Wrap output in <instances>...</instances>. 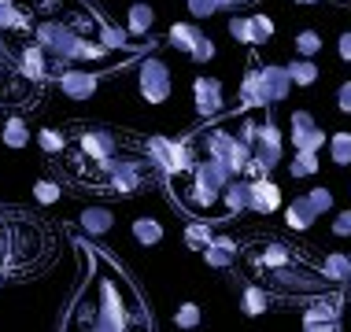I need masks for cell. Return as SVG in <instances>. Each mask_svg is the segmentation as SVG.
<instances>
[{
    "label": "cell",
    "mask_w": 351,
    "mask_h": 332,
    "mask_svg": "<svg viewBox=\"0 0 351 332\" xmlns=\"http://www.w3.org/2000/svg\"><path fill=\"white\" fill-rule=\"evenodd\" d=\"M74 248L82 251L85 266V284L78 296L71 299L67 318L60 321V329H89V332H134V329H152L148 303L137 292V284L130 281V273L111 259L97 244L74 240Z\"/></svg>",
    "instance_id": "obj_1"
},
{
    "label": "cell",
    "mask_w": 351,
    "mask_h": 332,
    "mask_svg": "<svg viewBox=\"0 0 351 332\" xmlns=\"http://www.w3.org/2000/svg\"><path fill=\"white\" fill-rule=\"evenodd\" d=\"M237 266L244 270V277L263 284L274 299H303L322 296V292L333 288V281L326 277L322 262H311L300 248L285 240H274V236H263V240H252L241 248V259Z\"/></svg>",
    "instance_id": "obj_2"
},
{
    "label": "cell",
    "mask_w": 351,
    "mask_h": 332,
    "mask_svg": "<svg viewBox=\"0 0 351 332\" xmlns=\"http://www.w3.org/2000/svg\"><path fill=\"white\" fill-rule=\"evenodd\" d=\"M267 103H241V111L207 122L189 137L196 155H211L222 166H230L237 177H263L267 170L259 163V140L263 129L270 126Z\"/></svg>",
    "instance_id": "obj_3"
},
{
    "label": "cell",
    "mask_w": 351,
    "mask_h": 332,
    "mask_svg": "<svg viewBox=\"0 0 351 332\" xmlns=\"http://www.w3.org/2000/svg\"><path fill=\"white\" fill-rule=\"evenodd\" d=\"M233 170L222 166L218 159L211 155H196L185 170H174L167 174V192L178 207L189 214V218H200V222H226V211H222V199H226V188L233 185Z\"/></svg>",
    "instance_id": "obj_4"
},
{
    "label": "cell",
    "mask_w": 351,
    "mask_h": 332,
    "mask_svg": "<svg viewBox=\"0 0 351 332\" xmlns=\"http://www.w3.org/2000/svg\"><path fill=\"white\" fill-rule=\"evenodd\" d=\"M52 255V229L34 214L0 207V281L41 270Z\"/></svg>",
    "instance_id": "obj_5"
},
{
    "label": "cell",
    "mask_w": 351,
    "mask_h": 332,
    "mask_svg": "<svg viewBox=\"0 0 351 332\" xmlns=\"http://www.w3.org/2000/svg\"><path fill=\"white\" fill-rule=\"evenodd\" d=\"M41 89L45 85L26 78L23 66L15 60V52L0 41V103H4V111H19V115L26 111L30 115L37 103H41Z\"/></svg>",
    "instance_id": "obj_6"
},
{
    "label": "cell",
    "mask_w": 351,
    "mask_h": 332,
    "mask_svg": "<svg viewBox=\"0 0 351 332\" xmlns=\"http://www.w3.org/2000/svg\"><path fill=\"white\" fill-rule=\"evenodd\" d=\"M340 314H344V288L333 284L329 292L307 299V310H303V329L307 332H333L340 329Z\"/></svg>",
    "instance_id": "obj_7"
},
{
    "label": "cell",
    "mask_w": 351,
    "mask_h": 332,
    "mask_svg": "<svg viewBox=\"0 0 351 332\" xmlns=\"http://www.w3.org/2000/svg\"><path fill=\"white\" fill-rule=\"evenodd\" d=\"M137 89H141V100L145 103H167L170 92H174V78H170L167 63L148 55L141 60V71H137Z\"/></svg>",
    "instance_id": "obj_8"
},
{
    "label": "cell",
    "mask_w": 351,
    "mask_h": 332,
    "mask_svg": "<svg viewBox=\"0 0 351 332\" xmlns=\"http://www.w3.org/2000/svg\"><path fill=\"white\" fill-rule=\"evenodd\" d=\"M15 60H19V66H23V74L30 81H37V85H49L56 74V63H52V55L41 49L37 41H30V37H23L19 41V49H15Z\"/></svg>",
    "instance_id": "obj_9"
},
{
    "label": "cell",
    "mask_w": 351,
    "mask_h": 332,
    "mask_svg": "<svg viewBox=\"0 0 351 332\" xmlns=\"http://www.w3.org/2000/svg\"><path fill=\"white\" fill-rule=\"evenodd\" d=\"M148 151H152V159L163 166V174L185 170L196 159V151H193L189 140H170V137H148Z\"/></svg>",
    "instance_id": "obj_10"
},
{
    "label": "cell",
    "mask_w": 351,
    "mask_h": 332,
    "mask_svg": "<svg viewBox=\"0 0 351 332\" xmlns=\"http://www.w3.org/2000/svg\"><path fill=\"white\" fill-rule=\"evenodd\" d=\"M281 203H285V196H281V185L274 181L270 174H263V177H252L248 181V211L255 214H274V211H281Z\"/></svg>",
    "instance_id": "obj_11"
},
{
    "label": "cell",
    "mask_w": 351,
    "mask_h": 332,
    "mask_svg": "<svg viewBox=\"0 0 351 332\" xmlns=\"http://www.w3.org/2000/svg\"><path fill=\"white\" fill-rule=\"evenodd\" d=\"M100 85L97 71H82V66H67V71L56 74V89L63 92L67 100H89Z\"/></svg>",
    "instance_id": "obj_12"
},
{
    "label": "cell",
    "mask_w": 351,
    "mask_h": 332,
    "mask_svg": "<svg viewBox=\"0 0 351 332\" xmlns=\"http://www.w3.org/2000/svg\"><path fill=\"white\" fill-rule=\"evenodd\" d=\"M193 103H196V115L200 118H218V111H222V103H226L222 81L200 74V78L193 81Z\"/></svg>",
    "instance_id": "obj_13"
},
{
    "label": "cell",
    "mask_w": 351,
    "mask_h": 332,
    "mask_svg": "<svg viewBox=\"0 0 351 332\" xmlns=\"http://www.w3.org/2000/svg\"><path fill=\"white\" fill-rule=\"evenodd\" d=\"M259 78H263V103H281L285 97H289L296 85H292L289 78V66H274V63H263L259 66Z\"/></svg>",
    "instance_id": "obj_14"
},
{
    "label": "cell",
    "mask_w": 351,
    "mask_h": 332,
    "mask_svg": "<svg viewBox=\"0 0 351 332\" xmlns=\"http://www.w3.org/2000/svg\"><path fill=\"white\" fill-rule=\"evenodd\" d=\"M318 218H322V211L315 207L311 192H300V196H292V203H285V225L292 233H307Z\"/></svg>",
    "instance_id": "obj_15"
},
{
    "label": "cell",
    "mask_w": 351,
    "mask_h": 332,
    "mask_svg": "<svg viewBox=\"0 0 351 332\" xmlns=\"http://www.w3.org/2000/svg\"><path fill=\"white\" fill-rule=\"evenodd\" d=\"M237 259H241V248H237L233 240H226V236H215L204 248V262L215 266V270H233Z\"/></svg>",
    "instance_id": "obj_16"
},
{
    "label": "cell",
    "mask_w": 351,
    "mask_h": 332,
    "mask_svg": "<svg viewBox=\"0 0 351 332\" xmlns=\"http://www.w3.org/2000/svg\"><path fill=\"white\" fill-rule=\"evenodd\" d=\"M274 303H278V299H274L270 292L263 288V284H255V281H248V284H244V292H241V310H244L248 318H259V314H267V310L274 307Z\"/></svg>",
    "instance_id": "obj_17"
},
{
    "label": "cell",
    "mask_w": 351,
    "mask_h": 332,
    "mask_svg": "<svg viewBox=\"0 0 351 332\" xmlns=\"http://www.w3.org/2000/svg\"><path fill=\"white\" fill-rule=\"evenodd\" d=\"M30 126H26V115H19V111H12V115L4 118V129H0V140H4V148H12V151H19V148H26L30 144Z\"/></svg>",
    "instance_id": "obj_18"
},
{
    "label": "cell",
    "mask_w": 351,
    "mask_h": 332,
    "mask_svg": "<svg viewBox=\"0 0 351 332\" xmlns=\"http://www.w3.org/2000/svg\"><path fill=\"white\" fill-rule=\"evenodd\" d=\"M248 181H252V177H233V185L226 188V199H222L226 222H233L237 214L248 211Z\"/></svg>",
    "instance_id": "obj_19"
},
{
    "label": "cell",
    "mask_w": 351,
    "mask_h": 332,
    "mask_svg": "<svg viewBox=\"0 0 351 332\" xmlns=\"http://www.w3.org/2000/svg\"><path fill=\"white\" fill-rule=\"evenodd\" d=\"M0 30L19 34V37H26V30H30V18L23 15V8L15 0H0Z\"/></svg>",
    "instance_id": "obj_20"
},
{
    "label": "cell",
    "mask_w": 351,
    "mask_h": 332,
    "mask_svg": "<svg viewBox=\"0 0 351 332\" xmlns=\"http://www.w3.org/2000/svg\"><path fill=\"white\" fill-rule=\"evenodd\" d=\"M78 222H82V229H85V233H93V236H104V233L111 229V225H115V214H111L108 207H85Z\"/></svg>",
    "instance_id": "obj_21"
},
{
    "label": "cell",
    "mask_w": 351,
    "mask_h": 332,
    "mask_svg": "<svg viewBox=\"0 0 351 332\" xmlns=\"http://www.w3.org/2000/svg\"><path fill=\"white\" fill-rule=\"evenodd\" d=\"M200 37L204 34H200V26H196V23H174V26H170V34H167V41L174 44L178 52L189 55V52L196 49V41H200Z\"/></svg>",
    "instance_id": "obj_22"
},
{
    "label": "cell",
    "mask_w": 351,
    "mask_h": 332,
    "mask_svg": "<svg viewBox=\"0 0 351 332\" xmlns=\"http://www.w3.org/2000/svg\"><path fill=\"white\" fill-rule=\"evenodd\" d=\"M285 166H289L292 177H315L318 170H322V159H318V151H300V148H292V159H289Z\"/></svg>",
    "instance_id": "obj_23"
},
{
    "label": "cell",
    "mask_w": 351,
    "mask_h": 332,
    "mask_svg": "<svg viewBox=\"0 0 351 332\" xmlns=\"http://www.w3.org/2000/svg\"><path fill=\"white\" fill-rule=\"evenodd\" d=\"M322 270H326V277L333 281V284H340V288H344V281L351 277V255L329 251L326 259H322Z\"/></svg>",
    "instance_id": "obj_24"
},
{
    "label": "cell",
    "mask_w": 351,
    "mask_h": 332,
    "mask_svg": "<svg viewBox=\"0 0 351 332\" xmlns=\"http://www.w3.org/2000/svg\"><path fill=\"white\" fill-rule=\"evenodd\" d=\"M134 240L141 248H156V244H163V225L156 222V218H134Z\"/></svg>",
    "instance_id": "obj_25"
},
{
    "label": "cell",
    "mask_w": 351,
    "mask_h": 332,
    "mask_svg": "<svg viewBox=\"0 0 351 332\" xmlns=\"http://www.w3.org/2000/svg\"><path fill=\"white\" fill-rule=\"evenodd\" d=\"M237 97H241V103H263V78H259V63H255V55L248 63V74H244Z\"/></svg>",
    "instance_id": "obj_26"
},
{
    "label": "cell",
    "mask_w": 351,
    "mask_h": 332,
    "mask_svg": "<svg viewBox=\"0 0 351 332\" xmlns=\"http://www.w3.org/2000/svg\"><path fill=\"white\" fill-rule=\"evenodd\" d=\"M152 23H156V12H152V4H134L126 12V30L130 37H145L152 30Z\"/></svg>",
    "instance_id": "obj_27"
},
{
    "label": "cell",
    "mask_w": 351,
    "mask_h": 332,
    "mask_svg": "<svg viewBox=\"0 0 351 332\" xmlns=\"http://www.w3.org/2000/svg\"><path fill=\"white\" fill-rule=\"evenodd\" d=\"M318 63L315 60H303V55H296V60L289 63V78H292V85L296 89H307V85H315L318 81Z\"/></svg>",
    "instance_id": "obj_28"
},
{
    "label": "cell",
    "mask_w": 351,
    "mask_h": 332,
    "mask_svg": "<svg viewBox=\"0 0 351 332\" xmlns=\"http://www.w3.org/2000/svg\"><path fill=\"white\" fill-rule=\"evenodd\" d=\"M322 144H329V137L318 126L292 129V148H300V151H322Z\"/></svg>",
    "instance_id": "obj_29"
},
{
    "label": "cell",
    "mask_w": 351,
    "mask_h": 332,
    "mask_svg": "<svg viewBox=\"0 0 351 332\" xmlns=\"http://www.w3.org/2000/svg\"><path fill=\"white\" fill-rule=\"evenodd\" d=\"M34 137H37V144H41V151H45L49 159H56L63 148H67V129H52V126H45V129H37Z\"/></svg>",
    "instance_id": "obj_30"
},
{
    "label": "cell",
    "mask_w": 351,
    "mask_h": 332,
    "mask_svg": "<svg viewBox=\"0 0 351 332\" xmlns=\"http://www.w3.org/2000/svg\"><path fill=\"white\" fill-rule=\"evenodd\" d=\"M211 240H215V229H211V222H200V218H193V222L185 225V244H189L193 251H204Z\"/></svg>",
    "instance_id": "obj_31"
},
{
    "label": "cell",
    "mask_w": 351,
    "mask_h": 332,
    "mask_svg": "<svg viewBox=\"0 0 351 332\" xmlns=\"http://www.w3.org/2000/svg\"><path fill=\"white\" fill-rule=\"evenodd\" d=\"M329 159H333V166H351V133H333L329 137Z\"/></svg>",
    "instance_id": "obj_32"
},
{
    "label": "cell",
    "mask_w": 351,
    "mask_h": 332,
    "mask_svg": "<svg viewBox=\"0 0 351 332\" xmlns=\"http://www.w3.org/2000/svg\"><path fill=\"white\" fill-rule=\"evenodd\" d=\"M292 49H296V55H303V60H315L322 52V34L318 30H300L296 41H292Z\"/></svg>",
    "instance_id": "obj_33"
},
{
    "label": "cell",
    "mask_w": 351,
    "mask_h": 332,
    "mask_svg": "<svg viewBox=\"0 0 351 332\" xmlns=\"http://www.w3.org/2000/svg\"><path fill=\"white\" fill-rule=\"evenodd\" d=\"M100 44H108V49H137V44H130V30H126V26H115V23L104 26Z\"/></svg>",
    "instance_id": "obj_34"
},
{
    "label": "cell",
    "mask_w": 351,
    "mask_h": 332,
    "mask_svg": "<svg viewBox=\"0 0 351 332\" xmlns=\"http://www.w3.org/2000/svg\"><path fill=\"white\" fill-rule=\"evenodd\" d=\"M230 37L241 44H248V49H255V34H252V15H233L230 18Z\"/></svg>",
    "instance_id": "obj_35"
},
{
    "label": "cell",
    "mask_w": 351,
    "mask_h": 332,
    "mask_svg": "<svg viewBox=\"0 0 351 332\" xmlns=\"http://www.w3.org/2000/svg\"><path fill=\"white\" fill-rule=\"evenodd\" d=\"M200 321H204L200 303H182V307L174 310V325H178V329H196Z\"/></svg>",
    "instance_id": "obj_36"
},
{
    "label": "cell",
    "mask_w": 351,
    "mask_h": 332,
    "mask_svg": "<svg viewBox=\"0 0 351 332\" xmlns=\"http://www.w3.org/2000/svg\"><path fill=\"white\" fill-rule=\"evenodd\" d=\"M60 196H63V188L56 185V181H49V177H41V181L34 185V199H37V203H45V207L56 203Z\"/></svg>",
    "instance_id": "obj_37"
},
{
    "label": "cell",
    "mask_w": 351,
    "mask_h": 332,
    "mask_svg": "<svg viewBox=\"0 0 351 332\" xmlns=\"http://www.w3.org/2000/svg\"><path fill=\"white\" fill-rule=\"evenodd\" d=\"M252 34H255V49H259L263 41H270V37H274L270 15H252Z\"/></svg>",
    "instance_id": "obj_38"
},
{
    "label": "cell",
    "mask_w": 351,
    "mask_h": 332,
    "mask_svg": "<svg viewBox=\"0 0 351 332\" xmlns=\"http://www.w3.org/2000/svg\"><path fill=\"white\" fill-rule=\"evenodd\" d=\"M189 60H193V63H211L215 60V41H211V37H200L196 49L189 52Z\"/></svg>",
    "instance_id": "obj_39"
},
{
    "label": "cell",
    "mask_w": 351,
    "mask_h": 332,
    "mask_svg": "<svg viewBox=\"0 0 351 332\" xmlns=\"http://www.w3.org/2000/svg\"><path fill=\"white\" fill-rule=\"evenodd\" d=\"M307 192H311V199H315V207H318L322 214H329V211H333V192H329L326 185H318V188H307Z\"/></svg>",
    "instance_id": "obj_40"
},
{
    "label": "cell",
    "mask_w": 351,
    "mask_h": 332,
    "mask_svg": "<svg viewBox=\"0 0 351 332\" xmlns=\"http://www.w3.org/2000/svg\"><path fill=\"white\" fill-rule=\"evenodd\" d=\"M218 12V0H189V15L193 18H211Z\"/></svg>",
    "instance_id": "obj_41"
},
{
    "label": "cell",
    "mask_w": 351,
    "mask_h": 332,
    "mask_svg": "<svg viewBox=\"0 0 351 332\" xmlns=\"http://www.w3.org/2000/svg\"><path fill=\"white\" fill-rule=\"evenodd\" d=\"M333 236H351V211L333 214Z\"/></svg>",
    "instance_id": "obj_42"
},
{
    "label": "cell",
    "mask_w": 351,
    "mask_h": 332,
    "mask_svg": "<svg viewBox=\"0 0 351 332\" xmlns=\"http://www.w3.org/2000/svg\"><path fill=\"white\" fill-rule=\"evenodd\" d=\"M337 107L344 111V115H351V81H344L337 89Z\"/></svg>",
    "instance_id": "obj_43"
},
{
    "label": "cell",
    "mask_w": 351,
    "mask_h": 332,
    "mask_svg": "<svg viewBox=\"0 0 351 332\" xmlns=\"http://www.w3.org/2000/svg\"><path fill=\"white\" fill-rule=\"evenodd\" d=\"M337 52H340V60H344V63H351V30H348V34H340Z\"/></svg>",
    "instance_id": "obj_44"
},
{
    "label": "cell",
    "mask_w": 351,
    "mask_h": 332,
    "mask_svg": "<svg viewBox=\"0 0 351 332\" xmlns=\"http://www.w3.org/2000/svg\"><path fill=\"white\" fill-rule=\"evenodd\" d=\"M233 8H241V0H218V12H233Z\"/></svg>",
    "instance_id": "obj_45"
},
{
    "label": "cell",
    "mask_w": 351,
    "mask_h": 332,
    "mask_svg": "<svg viewBox=\"0 0 351 332\" xmlns=\"http://www.w3.org/2000/svg\"><path fill=\"white\" fill-rule=\"evenodd\" d=\"M344 310H348V314H351V277L344 281Z\"/></svg>",
    "instance_id": "obj_46"
},
{
    "label": "cell",
    "mask_w": 351,
    "mask_h": 332,
    "mask_svg": "<svg viewBox=\"0 0 351 332\" xmlns=\"http://www.w3.org/2000/svg\"><path fill=\"white\" fill-rule=\"evenodd\" d=\"M296 4H303V8H311V4H318V0H296Z\"/></svg>",
    "instance_id": "obj_47"
},
{
    "label": "cell",
    "mask_w": 351,
    "mask_h": 332,
    "mask_svg": "<svg viewBox=\"0 0 351 332\" xmlns=\"http://www.w3.org/2000/svg\"><path fill=\"white\" fill-rule=\"evenodd\" d=\"M244 4H255V0H241V8H244Z\"/></svg>",
    "instance_id": "obj_48"
},
{
    "label": "cell",
    "mask_w": 351,
    "mask_h": 332,
    "mask_svg": "<svg viewBox=\"0 0 351 332\" xmlns=\"http://www.w3.org/2000/svg\"><path fill=\"white\" fill-rule=\"evenodd\" d=\"M0 111H4V103H0Z\"/></svg>",
    "instance_id": "obj_49"
}]
</instances>
